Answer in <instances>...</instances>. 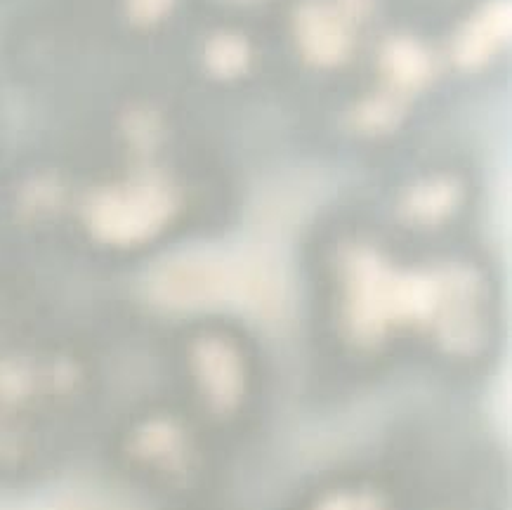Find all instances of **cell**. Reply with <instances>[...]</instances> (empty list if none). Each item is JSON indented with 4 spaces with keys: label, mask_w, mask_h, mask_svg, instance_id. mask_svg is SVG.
Here are the masks:
<instances>
[{
    "label": "cell",
    "mask_w": 512,
    "mask_h": 510,
    "mask_svg": "<svg viewBox=\"0 0 512 510\" xmlns=\"http://www.w3.org/2000/svg\"><path fill=\"white\" fill-rule=\"evenodd\" d=\"M173 0H130V12L140 22H154L170 8Z\"/></svg>",
    "instance_id": "cell-1"
}]
</instances>
